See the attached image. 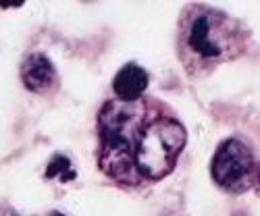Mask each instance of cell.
Returning a JSON list of instances; mask_svg holds the SVG:
<instances>
[{
  "mask_svg": "<svg viewBox=\"0 0 260 216\" xmlns=\"http://www.w3.org/2000/svg\"><path fill=\"white\" fill-rule=\"evenodd\" d=\"M113 88L121 102H136L148 88V73L138 64L129 62L115 75Z\"/></svg>",
  "mask_w": 260,
  "mask_h": 216,
  "instance_id": "cell-6",
  "label": "cell"
},
{
  "mask_svg": "<svg viewBox=\"0 0 260 216\" xmlns=\"http://www.w3.org/2000/svg\"><path fill=\"white\" fill-rule=\"evenodd\" d=\"M62 170H69V172H71V168H69V160L64 158V156H54V158L50 160L48 168H46V177L52 179V177L60 175V179H62Z\"/></svg>",
  "mask_w": 260,
  "mask_h": 216,
  "instance_id": "cell-7",
  "label": "cell"
},
{
  "mask_svg": "<svg viewBox=\"0 0 260 216\" xmlns=\"http://www.w3.org/2000/svg\"><path fill=\"white\" fill-rule=\"evenodd\" d=\"M52 216H62V214H60V212H54V214H52Z\"/></svg>",
  "mask_w": 260,
  "mask_h": 216,
  "instance_id": "cell-8",
  "label": "cell"
},
{
  "mask_svg": "<svg viewBox=\"0 0 260 216\" xmlns=\"http://www.w3.org/2000/svg\"><path fill=\"white\" fill-rule=\"evenodd\" d=\"M21 79L27 90L36 94H46L54 85L56 73L52 62L44 54H29L25 62L21 64Z\"/></svg>",
  "mask_w": 260,
  "mask_h": 216,
  "instance_id": "cell-5",
  "label": "cell"
},
{
  "mask_svg": "<svg viewBox=\"0 0 260 216\" xmlns=\"http://www.w3.org/2000/svg\"><path fill=\"white\" fill-rule=\"evenodd\" d=\"M246 31L216 9L193 7L179 27V56L191 75H202L242 52Z\"/></svg>",
  "mask_w": 260,
  "mask_h": 216,
  "instance_id": "cell-1",
  "label": "cell"
},
{
  "mask_svg": "<svg viewBox=\"0 0 260 216\" xmlns=\"http://www.w3.org/2000/svg\"><path fill=\"white\" fill-rule=\"evenodd\" d=\"M212 179L223 189L242 193L256 179V164L250 148L240 139H227L219 146L212 158Z\"/></svg>",
  "mask_w": 260,
  "mask_h": 216,
  "instance_id": "cell-4",
  "label": "cell"
},
{
  "mask_svg": "<svg viewBox=\"0 0 260 216\" xmlns=\"http://www.w3.org/2000/svg\"><path fill=\"white\" fill-rule=\"evenodd\" d=\"M185 146V129L179 121L158 119L150 123L136 146L134 164L142 177L162 179L175 168V162Z\"/></svg>",
  "mask_w": 260,
  "mask_h": 216,
  "instance_id": "cell-3",
  "label": "cell"
},
{
  "mask_svg": "<svg viewBox=\"0 0 260 216\" xmlns=\"http://www.w3.org/2000/svg\"><path fill=\"white\" fill-rule=\"evenodd\" d=\"M142 111L132 102H108L100 113V168L108 177L123 181L134 177V133L142 121Z\"/></svg>",
  "mask_w": 260,
  "mask_h": 216,
  "instance_id": "cell-2",
  "label": "cell"
}]
</instances>
